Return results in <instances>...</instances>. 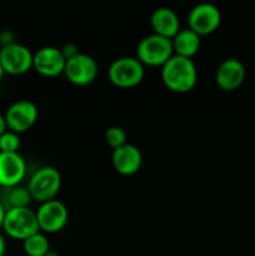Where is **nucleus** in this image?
Segmentation results:
<instances>
[{
  "mask_svg": "<svg viewBox=\"0 0 255 256\" xmlns=\"http://www.w3.org/2000/svg\"><path fill=\"white\" fill-rule=\"evenodd\" d=\"M162 84L170 92L186 94L198 82V69L192 59L172 55L162 66L160 72Z\"/></svg>",
  "mask_w": 255,
  "mask_h": 256,
  "instance_id": "obj_1",
  "label": "nucleus"
},
{
  "mask_svg": "<svg viewBox=\"0 0 255 256\" xmlns=\"http://www.w3.org/2000/svg\"><path fill=\"white\" fill-rule=\"evenodd\" d=\"M145 66L135 56L115 59L108 69V78L119 89H132L144 80Z\"/></svg>",
  "mask_w": 255,
  "mask_h": 256,
  "instance_id": "obj_2",
  "label": "nucleus"
},
{
  "mask_svg": "<svg viewBox=\"0 0 255 256\" xmlns=\"http://www.w3.org/2000/svg\"><path fill=\"white\" fill-rule=\"evenodd\" d=\"M174 55L172 40L150 34L142 38L136 45V59L144 66L162 68Z\"/></svg>",
  "mask_w": 255,
  "mask_h": 256,
  "instance_id": "obj_3",
  "label": "nucleus"
},
{
  "mask_svg": "<svg viewBox=\"0 0 255 256\" xmlns=\"http://www.w3.org/2000/svg\"><path fill=\"white\" fill-rule=\"evenodd\" d=\"M2 230L6 236L24 242L35 232H40L36 212L30 208L6 210Z\"/></svg>",
  "mask_w": 255,
  "mask_h": 256,
  "instance_id": "obj_4",
  "label": "nucleus"
},
{
  "mask_svg": "<svg viewBox=\"0 0 255 256\" xmlns=\"http://www.w3.org/2000/svg\"><path fill=\"white\" fill-rule=\"evenodd\" d=\"M62 188V175L56 168L42 166L39 168L30 176L28 182V190L32 200L39 204L50 202L56 198Z\"/></svg>",
  "mask_w": 255,
  "mask_h": 256,
  "instance_id": "obj_5",
  "label": "nucleus"
},
{
  "mask_svg": "<svg viewBox=\"0 0 255 256\" xmlns=\"http://www.w3.org/2000/svg\"><path fill=\"white\" fill-rule=\"evenodd\" d=\"M222 24V12L212 2H200L188 14V28L200 38L216 32Z\"/></svg>",
  "mask_w": 255,
  "mask_h": 256,
  "instance_id": "obj_6",
  "label": "nucleus"
},
{
  "mask_svg": "<svg viewBox=\"0 0 255 256\" xmlns=\"http://www.w3.org/2000/svg\"><path fill=\"white\" fill-rule=\"evenodd\" d=\"M35 212L39 230L46 235L62 232L69 222V210L66 205L56 199L40 204Z\"/></svg>",
  "mask_w": 255,
  "mask_h": 256,
  "instance_id": "obj_7",
  "label": "nucleus"
},
{
  "mask_svg": "<svg viewBox=\"0 0 255 256\" xmlns=\"http://www.w3.org/2000/svg\"><path fill=\"white\" fill-rule=\"evenodd\" d=\"M4 116L8 130L20 135L34 126L39 116V110L32 100L20 99L8 108Z\"/></svg>",
  "mask_w": 255,
  "mask_h": 256,
  "instance_id": "obj_8",
  "label": "nucleus"
},
{
  "mask_svg": "<svg viewBox=\"0 0 255 256\" xmlns=\"http://www.w3.org/2000/svg\"><path fill=\"white\" fill-rule=\"evenodd\" d=\"M34 52L25 45L14 42L0 49V62L5 74L19 76L32 69Z\"/></svg>",
  "mask_w": 255,
  "mask_h": 256,
  "instance_id": "obj_9",
  "label": "nucleus"
},
{
  "mask_svg": "<svg viewBox=\"0 0 255 256\" xmlns=\"http://www.w3.org/2000/svg\"><path fill=\"white\" fill-rule=\"evenodd\" d=\"M99 74L98 62L90 55L80 52L72 59L68 60L64 75L72 84L76 86H86L96 80Z\"/></svg>",
  "mask_w": 255,
  "mask_h": 256,
  "instance_id": "obj_10",
  "label": "nucleus"
},
{
  "mask_svg": "<svg viewBox=\"0 0 255 256\" xmlns=\"http://www.w3.org/2000/svg\"><path fill=\"white\" fill-rule=\"evenodd\" d=\"M65 60L62 50L55 46H42L34 52L32 69L45 78H56L64 74Z\"/></svg>",
  "mask_w": 255,
  "mask_h": 256,
  "instance_id": "obj_11",
  "label": "nucleus"
},
{
  "mask_svg": "<svg viewBox=\"0 0 255 256\" xmlns=\"http://www.w3.org/2000/svg\"><path fill=\"white\" fill-rule=\"evenodd\" d=\"M26 175V162L19 152H0V186L22 185Z\"/></svg>",
  "mask_w": 255,
  "mask_h": 256,
  "instance_id": "obj_12",
  "label": "nucleus"
},
{
  "mask_svg": "<svg viewBox=\"0 0 255 256\" xmlns=\"http://www.w3.org/2000/svg\"><path fill=\"white\" fill-rule=\"evenodd\" d=\"M246 76V70L240 60L229 58L222 60L215 72V82L222 92H234L239 89Z\"/></svg>",
  "mask_w": 255,
  "mask_h": 256,
  "instance_id": "obj_13",
  "label": "nucleus"
},
{
  "mask_svg": "<svg viewBox=\"0 0 255 256\" xmlns=\"http://www.w3.org/2000/svg\"><path fill=\"white\" fill-rule=\"evenodd\" d=\"M112 164L115 172L122 176H132L140 170L142 164V154L134 144L122 145L112 150Z\"/></svg>",
  "mask_w": 255,
  "mask_h": 256,
  "instance_id": "obj_14",
  "label": "nucleus"
},
{
  "mask_svg": "<svg viewBox=\"0 0 255 256\" xmlns=\"http://www.w3.org/2000/svg\"><path fill=\"white\" fill-rule=\"evenodd\" d=\"M152 34L172 40L180 32V19L176 12L168 6L156 8L150 16Z\"/></svg>",
  "mask_w": 255,
  "mask_h": 256,
  "instance_id": "obj_15",
  "label": "nucleus"
},
{
  "mask_svg": "<svg viewBox=\"0 0 255 256\" xmlns=\"http://www.w3.org/2000/svg\"><path fill=\"white\" fill-rule=\"evenodd\" d=\"M172 45L174 55L192 59L200 50L202 38L189 28H184V29H180V32L172 38Z\"/></svg>",
  "mask_w": 255,
  "mask_h": 256,
  "instance_id": "obj_16",
  "label": "nucleus"
},
{
  "mask_svg": "<svg viewBox=\"0 0 255 256\" xmlns=\"http://www.w3.org/2000/svg\"><path fill=\"white\" fill-rule=\"evenodd\" d=\"M5 209H19V208H29L32 198L30 195L28 186L18 185V186L6 188L2 189V194L0 196Z\"/></svg>",
  "mask_w": 255,
  "mask_h": 256,
  "instance_id": "obj_17",
  "label": "nucleus"
},
{
  "mask_svg": "<svg viewBox=\"0 0 255 256\" xmlns=\"http://www.w3.org/2000/svg\"><path fill=\"white\" fill-rule=\"evenodd\" d=\"M52 249L46 234L42 232H35L22 242V250L25 256H44Z\"/></svg>",
  "mask_w": 255,
  "mask_h": 256,
  "instance_id": "obj_18",
  "label": "nucleus"
},
{
  "mask_svg": "<svg viewBox=\"0 0 255 256\" xmlns=\"http://www.w3.org/2000/svg\"><path fill=\"white\" fill-rule=\"evenodd\" d=\"M105 142L112 150L128 144V135L120 126H110L105 130Z\"/></svg>",
  "mask_w": 255,
  "mask_h": 256,
  "instance_id": "obj_19",
  "label": "nucleus"
},
{
  "mask_svg": "<svg viewBox=\"0 0 255 256\" xmlns=\"http://www.w3.org/2000/svg\"><path fill=\"white\" fill-rule=\"evenodd\" d=\"M22 140L20 135L12 130H6L0 135V152H19Z\"/></svg>",
  "mask_w": 255,
  "mask_h": 256,
  "instance_id": "obj_20",
  "label": "nucleus"
},
{
  "mask_svg": "<svg viewBox=\"0 0 255 256\" xmlns=\"http://www.w3.org/2000/svg\"><path fill=\"white\" fill-rule=\"evenodd\" d=\"M60 50H62V55H64V58H65V60H66V62H68V60L72 59V58H75L76 55L80 54L78 45L72 44V42H68V44H65L64 46H62Z\"/></svg>",
  "mask_w": 255,
  "mask_h": 256,
  "instance_id": "obj_21",
  "label": "nucleus"
},
{
  "mask_svg": "<svg viewBox=\"0 0 255 256\" xmlns=\"http://www.w3.org/2000/svg\"><path fill=\"white\" fill-rule=\"evenodd\" d=\"M14 42H15V35L12 30H2V32H0V45H2V48L12 45Z\"/></svg>",
  "mask_w": 255,
  "mask_h": 256,
  "instance_id": "obj_22",
  "label": "nucleus"
},
{
  "mask_svg": "<svg viewBox=\"0 0 255 256\" xmlns=\"http://www.w3.org/2000/svg\"><path fill=\"white\" fill-rule=\"evenodd\" d=\"M6 239H5V235L0 232V256H5L6 254Z\"/></svg>",
  "mask_w": 255,
  "mask_h": 256,
  "instance_id": "obj_23",
  "label": "nucleus"
},
{
  "mask_svg": "<svg viewBox=\"0 0 255 256\" xmlns=\"http://www.w3.org/2000/svg\"><path fill=\"white\" fill-rule=\"evenodd\" d=\"M6 130H8V128H6V122H5V116H4V114H2V112H0V135L4 134Z\"/></svg>",
  "mask_w": 255,
  "mask_h": 256,
  "instance_id": "obj_24",
  "label": "nucleus"
},
{
  "mask_svg": "<svg viewBox=\"0 0 255 256\" xmlns=\"http://www.w3.org/2000/svg\"><path fill=\"white\" fill-rule=\"evenodd\" d=\"M5 212H6V209H5V206H4V205H2V200H0V232H2V222H4Z\"/></svg>",
  "mask_w": 255,
  "mask_h": 256,
  "instance_id": "obj_25",
  "label": "nucleus"
},
{
  "mask_svg": "<svg viewBox=\"0 0 255 256\" xmlns=\"http://www.w3.org/2000/svg\"><path fill=\"white\" fill-rule=\"evenodd\" d=\"M44 256H60V254H59V252H56V250H54V249H50L49 252H48L46 254H45Z\"/></svg>",
  "mask_w": 255,
  "mask_h": 256,
  "instance_id": "obj_26",
  "label": "nucleus"
},
{
  "mask_svg": "<svg viewBox=\"0 0 255 256\" xmlns=\"http://www.w3.org/2000/svg\"><path fill=\"white\" fill-rule=\"evenodd\" d=\"M4 75H5L4 69H2V62H0V82H2V78H4Z\"/></svg>",
  "mask_w": 255,
  "mask_h": 256,
  "instance_id": "obj_27",
  "label": "nucleus"
}]
</instances>
